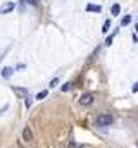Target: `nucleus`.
<instances>
[{
	"label": "nucleus",
	"instance_id": "f03ea898",
	"mask_svg": "<svg viewBox=\"0 0 138 148\" xmlns=\"http://www.w3.org/2000/svg\"><path fill=\"white\" fill-rule=\"evenodd\" d=\"M79 103H81L83 107H86V105H92V103H93V95H92V93H85V95H81V98H79Z\"/></svg>",
	"mask_w": 138,
	"mask_h": 148
},
{
	"label": "nucleus",
	"instance_id": "f257e3e1",
	"mask_svg": "<svg viewBox=\"0 0 138 148\" xmlns=\"http://www.w3.org/2000/svg\"><path fill=\"white\" fill-rule=\"evenodd\" d=\"M112 115H109V114H102V115H99L97 117V121H95V124L97 126H100V127H105V126H110L112 124Z\"/></svg>",
	"mask_w": 138,
	"mask_h": 148
},
{
	"label": "nucleus",
	"instance_id": "9b49d317",
	"mask_svg": "<svg viewBox=\"0 0 138 148\" xmlns=\"http://www.w3.org/2000/svg\"><path fill=\"white\" fill-rule=\"evenodd\" d=\"M45 97H47V90H45V91H40V93L36 95V100H43Z\"/></svg>",
	"mask_w": 138,
	"mask_h": 148
},
{
	"label": "nucleus",
	"instance_id": "0eeeda50",
	"mask_svg": "<svg viewBox=\"0 0 138 148\" xmlns=\"http://www.w3.org/2000/svg\"><path fill=\"white\" fill-rule=\"evenodd\" d=\"M12 73H14L12 67H3V69H2V76H3V77H10Z\"/></svg>",
	"mask_w": 138,
	"mask_h": 148
},
{
	"label": "nucleus",
	"instance_id": "7ed1b4c3",
	"mask_svg": "<svg viewBox=\"0 0 138 148\" xmlns=\"http://www.w3.org/2000/svg\"><path fill=\"white\" fill-rule=\"evenodd\" d=\"M14 7H16L14 2H7V3H3V5L0 7V14H9V12L14 10Z\"/></svg>",
	"mask_w": 138,
	"mask_h": 148
},
{
	"label": "nucleus",
	"instance_id": "6e6552de",
	"mask_svg": "<svg viewBox=\"0 0 138 148\" xmlns=\"http://www.w3.org/2000/svg\"><path fill=\"white\" fill-rule=\"evenodd\" d=\"M130 23H131V16H124L123 21H121V26H128Z\"/></svg>",
	"mask_w": 138,
	"mask_h": 148
},
{
	"label": "nucleus",
	"instance_id": "9d476101",
	"mask_svg": "<svg viewBox=\"0 0 138 148\" xmlns=\"http://www.w3.org/2000/svg\"><path fill=\"white\" fill-rule=\"evenodd\" d=\"M114 36H116V31H114L112 35H109V36H107V40H105V45H110V43L114 41Z\"/></svg>",
	"mask_w": 138,
	"mask_h": 148
},
{
	"label": "nucleus",
	"instance_id": "f8f14e48",
	"mask_svg": "<svg viewBox=\"0 0 138 148\" xmlns=\"http://www.w3.org/2000/svg\"><path fill=\"white\" fill-rule=\"evenodd\" d=\"M14 91L19 93V95H23V97H26V90H23V88H14Z\"/></svg>",
	"mask_w": 138,
	"mask_h": 148
},
{
	"label": "nucleus",
	"instance_id": "1a4fd4ad",
	"mask_svg": "<svg viewBox=\"0 0 138 148\" xmlns=\"http://www.w3.org/2000/svg\"><path fill=\"white\" fill-rule=\"evenodd\" d=\"M109 28H110V21L107 19V21L104 23V26H102V33H107V31H109Z\"/></svg>",
	"mask_w": 138,
	"mask_h": 148
},
{
	"label": "nucleus",
	"instance_id": "dca6fc26",
	"mask_svg": "<svg viewBox=\"0 0 138 148\" xmlns=\"http://www.w3.org/2000/svg\"><path fill=\"white\" fill-rule=\"evenodd\" d=\"M69 88H71V84H69V83H68V84H64V86H62V90H64V91H68Z\"/></svg>",
	"mask_w": 138,
	"mask_h": 148
},
{
	"label": "nucleus",
	"instance_id": "423d86ee",
	"mask_svg": "<svg viewBox=\"0 0 138 148\" xmlns=\"http://www.w3.org/2000/svg\"><path fill=\"white\" fill-rule=\"evenodd\" d=\"M119 12H121V7H119V3H114V5L110 7V14H112V16H117Z\"/></svg>",
	"mask_w": 138,
	"mask_h": 148
},
{
	"label": "nucleus",
	"instance_id": "f3484780",
	"mask_svg": "<svg viewBox=\"0 0 138 148\" xmlns=\"http://www.w3.org/2000/svg\"><path fill=\"white\" fill-rule=\"evenodd\" d=\"M133 93H138V83H135V86H133Z\"/></svg>",
	"mask_w": 138,
	"mask_h": 148
},
{
	"label": "nucleus",
	"instance_id": "a211bd4d",
	"mask_svg": "<svg viewBox=\"0 0 138 148\" xmlns=\"http://www.w3.org/2000/svg\"><path fill=\"white\" fill-rule=\"evenodd\" d=\"M135 29H137V33H138V23H137V26H135Z\"/></svg>",
	"mask_w": 138,
	"mask_h": 148
},
{
	"label": "nucleus",
	"instance_id": "4468645a",
	"mask_svg": "<svg viewBox=\"0 0 138 148\" xmlns=\"http://www.w3.org/2000/svg\"><path fill=\"white\" fill-rule=\"evenodd\" d=\"M57 83H59V79H57V77H55V79H52V83H50V86H52V88H54V86H57Z\"/></svg>",
	"mask_w": 138,
	"mask_h": 148
},
{
	"label": "nucleus",
	"instance_id": "2eb2a0df",
	"mask_svg": "<svg viewBox=\"0 0 138 148\" xmlns=\"http://www.w3.org/2000/svg\"><path fill=\"white\" fill-rule=\"evenodd\" d=\"M21 3H36V0H21Z\"/></svg>",
	"mask_w": 138,
	"mask_h": 148
},
{
	"label": "nucleus",
	"instance_id": "ddd939ff",
	"mask_svg": "<svg viewBox=\"0 0 138 148\" xmlns=\"http://www.w3.org/2000/svg\"><path fill=\"white\" fill-rule=\"evenodd\" d=\"M68 148H81V145H76L74 141H71V143L68 145Z\"/></svg>",
	"mask_w": 138,
	"mask_h": 148
},
{
	"label": "nucleus",
	"instance_id": "20e7f679",
	"mask_svg": "<svg viewBox=\"0 0 138 148\" xmlns=\"http://www.w3.org/2000/svg\"><path fill=\"white\" fill-rule=\"evenodd\" d=\"M23 140H24V141H31V140H33V133H31L30 127H24V129H23Z\"/></svg>",
	"mask_w": 138,
	"mask_h": 148
},
{
	"label": "nucleus",
	"instance_id": "39448f33",
	"mask_svg": "<svg viewBox=\"0 0 138 148\" xmlns=\"http://www.w3.org/2000/svg\"><path fill=\"white\" fill-rule=\"evenodd\" d=\"M86 12H102V7H100V5L88 3V5H86Z\"/></svg>",
	"mask_w": 138,
	"mask_h": 148
}]
</instances>
